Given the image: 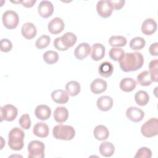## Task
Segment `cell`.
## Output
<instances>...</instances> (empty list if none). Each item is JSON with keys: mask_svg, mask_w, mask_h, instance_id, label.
<instances>
[{"mask_svg": "<svg viewBox=\"0 0 158 158\" xmlns=\"http://www.w3.org/2000/svg\"><path fill=\"white\" fill-rule=\"evenodd\" d=\"M118 62L122 71L125 72L136 71L143 67L144 57L139 52H127L125 53Z\"/></svg>", "mask_w": 158, "mask_h": 158, "instance_id": "1", "label": "cell"}, {"mask_svg": "<svg viewBox=\"0 0 158 158\" xmlns=\"http://www.w3.org/2000/svg\"><path fill=\"white\" fill-rule=\"evenodd\" d=\"M25 133L23 131L19 128H13L8 135V145L10 148L14 151L21 150L24 146L23 139Z\"/></svg>", "mask_w": 158, "mask_h": 158, "instance_id": "2", "label": "cell"}, {"mask_svg": "<svg viewBox=\"0 0 158 158\" xmlns=\"http://www.w3.org/2000/svg\"><path fill=\"white\" fill-rule=\"evenodd\" d=\"M52 135L57 139L69 141L75 136V130L72 126L59 124L54 127Z\"/></svg>", "mask_w": 158, "mask_h": 158, "instance_id": "3", "label": "cell"}, {"mask_svg": "<svg viewBox=\"0 0 158 158\" xmlns=\"http://www.w3.org/2000/svg\"><path fill=\"white\" fill-rule=\"evenodd\" d=\"M141 134L146 138L157 136L158 134V120L157 118H151L143 123L141 127Z\"/></svg>", "mask_w": 158, "mask_h": 158, "instance_id": "4", "label": "cell"}, {"mask_svg": "<svg viewBox=\"0 0 158 158\" xmlns=\"http://www.w3.org/2000/svg\"><path fill=\"white\" fill-rule=\"evenodd\" d=\"M45 146L42 141L34 140L28 145V158H43L44 157Z\"/></svg>", "mask_w": 158, "mask_h": 158, "instance_id": "5", "label": "cell"}, {"mask_svg": "<svg viewBox=\"0 0 158 158\" xmlns=\"http://www.w3.org/2000/svg\"><path fill=\"white\" fill-rule=\"evenodd\" d=\"M2 21L4 26L7 29H14L18 26L19 17L16 12L8 10L3 13Z\"/></svg>", "mask_w": 158, "mask_h": 158, "instance_id": "6", "label": "cell"}, {"mask_svg": "<svg viewBox=\"0 0 158 158\" xmlns=\"http://www.w3.org/2000/svg\"><path fill=\"white\" fill-rule=\"evenodd\" d=\"M18 114L16 107L12 104H6L1 108V121L12 122L14 120Z\"/></svg>", "mask_w": 158, "mask_h": 158, "instance_id": "7", "label": "cell"}, {"mask_svg": "<svg viewBox=\"0 0 158 158\" xmlns=\"http://www.w3.org/2000/svg\"><path fill=\"white\" fill-rule=\"evenodd\" d=\"M113 10L114 7L110 1L101 0L97 2V12L102 18L109 17L111 15Z\"/></svg>", "mask_w": 158, "mask_h": 158, "instance_id": "8", "label": "cell"}, {"mask_svg": "<svg viewBox=\"0 0 158 158\" xmlns=\"http://www.w3.org/2000/svg\"><path fill=\"white\" fill-rule=\"evenodd\" d=\"M127 117L133 122H139L144 117V112L139 108L131 106L126 110Z\"/></svg>", "mask_w": 158, "mask_h": 158, "instance_id": "9", "label": "cell"}, {"mask_svg": "<svg viewBox=\"0 0 158 158\" xmlns=\"http://www.w3.org/2000/svg\"><path fill=\"white\" fill-rule=\"evenodd\" d=\"M65 27V24L63 20L58 17L53 18L49 22L48 28L49 31L53 34L57 35L61 33Z\"/></svg>", "mask_w": 158, "mask_h": 158, "instance_id": "10", "label": "cell"}, {"mask_svg": "<svg viewBox=\"0 0 158 158\" xmlns=\"http://www.w3.org/2000/svg\"><path fill=\"white\" fill-rule=\"evenodd\" d=\"M39 15L43 18L50 17L54 12V6L49 1H41L38 7Z\"/></svg>", "mask_w": 158, "mask_h": 158, "instance_id": "11", "label": "cell"}, {"mask_svg": "<svg viewBox=\"0 0 158 158\" xmlns=\"http://www.w3.org/2000/svg\"><path fill=\"white\" fill-rule=\"evenodd\" d=\"M157 25L156 22L151 18L146 19L141 25V31L145 35H151L157 30Z\"/></svg>", "mask_w": 158, "mask_h": 158, "instance_id": "12", "label": "cell"}, {"mask_svg": "<svg viewBox=\"0 0 158 158\" xmlns=\"http://www.w3.org/2000/svg\"><path fill=\"white\" fill-rule=\"evenodd\" d=\"M91 46L87 43H81L74 51L75 57L78 60H83L86 58L91 52Z\"/></svg>", "mask_w": 158, "mask_h": 158, "instance_id": "13", "label": "cell"}, {"mask_svg": "<svg viewBox=\"0 0 158 158\" xmlns=\"http://www.w3.org/2000/svg\"><path fill=\"white\" fill-rule=\"evenodd\" d=\"M35 115L38 119L44 121L51 117V110L47 105L40 104L36 107L35 109Z\"/></svg>", "mask_w": 158, "mask_h": 158, "instance_id": "14", "label": "cell"}, {"mask_svg": "<svg viewBox=\"0 0 158 158\" xmlns=\"http://www.w3.org/2000/svg\"><path fill=\"white\" fill-rule=\"evenodd\" d=\"M107 87V82L104 80L99 78L94 79L90 85V89L95 94L103 93L106 90Z\"/></svg>", "mask_w": 158, "mask_h": 158, "instance_id": "15", "label": "cell"}, {"mask_svg": "<svg viewBox=\"0 0 158 158\" xmlns=\"http://www.w3.org/2000/svg\"><path fill=\"white\" fill-rule=\"evenodd\" d=\"M22 36L27 40H31L37 33V30L35 25L31 22L25 23L21 28Z\"/></svg>", "mask_w": 158, "mask_h": 158, "instance_id": "16", "label": "cell"}, {"mask_svg": "<svg viewBox=\"0 0 158 158\" xmlns=\"http://www.w3.org/2000/svg\"><path fill=\"white\" fill-rule=\"evenodd\" d=\"M98 108L102 111H108L113 106V99L109 96H102L99 97L96 102Z\"/></svg>", "mask_w": 158, "mask_h": 158, "instance_id": "17", "label": "cell"}, {"mask_svg": "<svg viewBox=\"0 0 158 158\" xmlns=\"http://www.w3.org/2000/svg\"><path fill=\"white\" fill-rule=\"evenodd\" d=\"M92 52L91 57L95 61L101 60L105 56L106 49L103 44L101 43H94L92 46Z\"/></svg>", "mask_w": 158, "mask_h": 158, "instance_id": "18", "label": "cell"}, {"mask_svg": "<svg viewBox=\"0 0 158 158\" xmlns=\"http://www.w3.org/2000/svg\"><path fill=\"white\" fill-rule=\"evenodd\" d=\"M51 98L57 104H64L69 101V94L63 89H56L51 93Z\"/></svg>", "mask_w": 158, "mask_h": 158, "instance_id": "19", "label": "cell"}, {"mask_svg": "<svg viewBox=\"0 0 158 158\" xmlns=\"http://www.w3.org/2000/svg\"><path fill=\"white\" fill-rule=\"evenodd\" d=\"M48 125L44 122L36 123L33 129V134L40 138H46L49 135Z\"/></svg>", "mask_w": 158, "mask_h": 158, "instance_id": "20", "label": "cell"}, {"mask_svg": "<svg viewBox=\"0 0 158 158\" xmlns=\"http://www.w3.org/2000/svg\"><path fill=\"white\" fill-rule=\"evenodd\" d=\"M94 138L99 141H104L107 139L109 136V131L108 128L102 125H97L93 131Z\"/></svg>", "mask_w": 158, "mask_h": 158, "instance_id": "21", "label": "cell"}, {"mask_svg": "<svg viewBox=\"0 0 158 158\" xmlns=\"http://www.w3.org/2000/svg\"><path fill=\"white\" fill-rule=\"evenodd\" d=\"M54 118L58 123L65 122L69 117V111L67 109L63 106L56 107L54 112Z\"/></svg>", "mask_w": 158, "mask_h": 158, "instance_id": "22", "label": "cell"}, {"mask_svg": "<svg viewBox=\"0 0 158 158\" xmlns=\"http://www.w3.org/2000/svg\"><path fill=\"white\" fill-rule=\"evenodd\" d=\"M119 86L120 89L124 92H131L135 89L136 82L132 78L126 77L120 81Z\"/></svg>", "mask_w": 158, "mask_h": 158, "instance_id": "23", "label": "cell"}, {"mask_svg": "<svg viewBox=\"0 0 158 158\" xmlns=\"http://www.w3.org/2000/svg\"><path fill=\"white\" fill-rule=\"evenodd\" d=\"M61 41L64 46L67 49V50L72 48L77 42V36L72 32H67L60 36Z\"/></svg>", "mask_w": 158, "mask_h": 158, "instance_id": "24", "label": "cell"}, {"mask_svg": "<svg viewBox=\"0 0 158 158\" xmlns=\"http://www.w3.org/2000/svg\"><path fill=\"white\" fill-rule=\"evenodd\" d=\"M115 151V147L112 143L109 141H104L99 146L100 154L106 157L112 156Z\"/></svg>", "mask_w": 158, "mask_h": 158, "instance_id": "25", "label": "cell"}, {"mask_svg": "<svg viewBox=\"0 0 158 158\" xmlns=\"http://www.w3.org/2000/svg\"><path fill=\"white\" fill-rule=\"evenodd\" d=\"M114 72L113 65L108 61L102 62L98 67V72L99 75L103 77L107 78L112 75Z\"/></svg>", "mask_w": 158, "mask_h": 158, "instance_id": "26", "label": "cell"}, {"mask_svg": "<svg viewBox=\"0 0 158 158\" xmlns=\"http://www.w3.org/2000/svg\"><path fill=\"white\" fill-rule=\"evenodd\" d=\"M65 90L70 96H75L80 92V84L77 81H70L65 85Z\"/></svg>", "mask_w": 158, "mask_h": 158, "instance_id": "27", "label": "cell"}, {"mask_svg": "<svg viewBox=\"0 0 158 158\" xmlns=\"http://www.w3.org/2000/svg\"><path fill=\"white\" fill-rule=\"evenodd\" d=\"M137 82L139 85L143 86H149L152 82L149 72L144 70L139 73L137 75Z\"/></svg>", "mask_w": 158, "mask_h": 158, "instance_id": "28", "label": "cell"}, {"mask_svg": "<svg viewBox=\"0 0 158 158\" xmlns=\"http://www.w3.org/2000/svg\"><path fill=\"white\" fill-rule=\"evenodd\" d=\"M135 101L136 103L140 106H146L149 101V95L145 91H138L135 95Z\"/></svg>", "mask_w": 158, "mask_h": 158, "instance_id": "29", "label": "cell"}, {"mask_svg": "<svg viewBox=\"0 0 158 158\" xmlns=\"http://www.w3.org/2000/svg\"><path fill=\"white\" fill-rule=\"evenodd\" d=\"M43 60L44 61L49 64L52 65L56 63L59 60V54L57 52L54 51H48L43 54Z\"/></svg>", "mask_w": 158, "mask_h": 158, "instance_id": "30", "label": "cell"}, {"mask_svg": "<svg viewBox=\"0 0 158 158\" xmlns=\"http://www.w3.org/2000/svg\"><path fill=\"white\" fill-rule=\"evenodd\" d=\"M127 39L123 36H112L109 40V43L110 46L112 47H122L127 44Z\"/></svg>", "mask_w": 158, "mask_h": 158, "instance_id": "31", "label": "cell"}, {"mask_svg": "<svg viewBox=\"0 0 158 158\" xmlns=\"http://www.w3.org/2000/svg\"><path fill=\"white\" fill-rule=\"evenodd\" d=\"M146 44L144 39L140 36H136L131 40L130 41V47L134 51L140 50L143 49Z\"/></svg>", "mask_w": 158, "mask_h": 158, "instance_id": "32", "label": "cell"}, {"mask_svg": "<svg viewBox=\"0 0 158 158\" xmlns=\"http://www.w3.org/2000/svg\"><path fill=\"white\" fill-rule=\"evenodd\" d=\"M149 72L151 75V77L152 81L154 82H157L158 81V74H157V69H158V60L154 59L152 60L149 64Z\"/></svg>", "mask_w": 158, "mask_h": 158, "instance_id": "33", "label": "cell"}, {"mask_svg": "<svg viewBox=\"0 0 158 158\" xmlns=\"http://www.w3.org/2000/svg\"><path fill=\"white\" fill-rule=\"evenodd\" d=\"M109 54L112 60L114 61H118L125 54V51L122 48H112L110 49Z\"/></svg>", "mask_w": 158, "mask_h": 158, "instance_id": "34", "label": "cell"}, {"mask_svg": "<svg viewBox=\"0 0 158 158\" xmlns=\"http://www.w3.org/2000/svg\"><path fill=\"white\" fill-rule=\"evenodd\" d=\"M51 42V38L46 35L40 36L35 43V46L38 49H41L48 46Z\"/></svg>", "mask_w": 158, "mask_h": 158, "instance_id": "35", "label": "cell"}, {"mask_svg": "<svg viewBox=\"0 0 158 158\" xmlns=\"http://www.w3.org/2000/svg\"><path fill=\"white\" fill-rule=\"evenodd\" d=\"M152 156V152L150 149L147 147H141L139 148L135 156V158H151Z\"/></svg>", "mask_w": 158, "mask_h": 158, "instance_id": "36", "label": "cell"}, {"mask_svg": "<svg viewBox=\"0 0 158 158\" xmlns=\"http://www.w3.org/2000/svg\"><path fill=\"white\" fill-rule=\"evenodd\" d=\"M19 124L20 127L25 129V130H28L31 127V120L30 117L28 114H23L19 120Z\"/></svg>", "mask_w": 158, "mask_h": 158, "instance_id": "37", "label": "cell"}, {"mask_svg": "<svg viewBox=\"0 0 158 158\" xmlns=\"http://www.w3.org/2000/svg\"><path fill=\"white\" fill-rule=\"evenodd\" d=\"M0 48L2 52H9L12 48V43L7 38H3L0 41Z\"/></svg>", "mask_w": 158, "mask_h": 158, "instance_id": "38", "label": "cell"}, {"mask_svg": "<svg viewBox=\"0 0 158 158\" xmlns=\"http://www.w3.org/2000/svg\"><path fill=\"white\" fill-rule=\"evenodd\" d=\"M110 1L113 6L114 9L115 10H120V9H122L123 7L125 2V1L124 0H117V1L112 0Z\"/></svg>", "mask_w": 158, "mask_h": 158, "instance_id": "39", "label": "cell"}, {"mask_svg": "<svg viewBox=\"0 0 158 158\" xmlns=\"http://www.w3.org/2000/svg\"><path fill=\"white\" fill-rule=\"evenodd\" d=\"M54 46L59 51H66L67 49L64 46L62 43L60 37L56 38L54 41Z\"/></svg>", "mask_w": 158, "mask_h": 158, "instance_id": "40", "label": "cell"}, {"mask_svg": "<svg viewBox=\"0 0 158 158\" xmlns=\"http://www.w3.org/2000/svg\"><path fill=\"white\" fill-rule=\"evenodd\" d=\"M149 53L151 56H158V43L156 42L151 44L149 48Z\"/></svg>", "mask_w": 158, "mask_h": 158, "instance_id": "41", "label": "cell"}, {"mask_svg": "<svg viewBox=\"0 0 158 158\" xmlns=\"http://www.w3.org/2000/svg\"><path fill=\"white\" fill-rule=\"evenodd\" d=\"M36 0H25V1H22V4L23 6L29 8L31 7L34 6V4L36 3Z\"/></svg>", "mask_w": 158, "mask_h": 158, "instance_id": "42", "label": "cell"}]
</instances>
